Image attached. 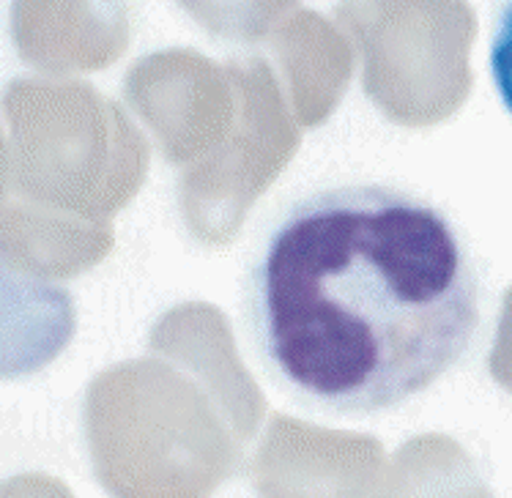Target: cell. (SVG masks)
<instances>
[{"label":"cell","instance_id":"3","mask_svg":"<svg viewBox=\"0 0 512 498\" xmlns=\"http://www.w3.org/2000/svg\"><path fill=\"white\" fill-rule=\"evenodd\" d=\"M491 74L504 107L512 113V3L504 9L491 44Z\"/></svg>","mask_w":512,"mask_h":498},{"label":"cell","instance_id":"2","mask_svg":"<svg viewBox=\"0 0 512 498\" xmlns=\"http://www.w3.org/2000/svg\"><path fill=\"white\" fill-rule=\"evenodd\" d=\"M72 334V296L0 258V378H20L47 367Z\"/></svg>","mask_w":512,"mask_h":498},{"label":"cell","instance_id":"1","mask_svg":"<svg viewBox=\"0 0 512 498\" xmlns=\"http://www.w3.org/2000/svg\"><path fill=\"white\" fill-rule=\"evenodd\" d=\"M244 304L263 364L293 395L370 414L460 362L480 326V280L439 206L387 184H343L274 222Z\"/></svg>","mask_w":512,"mask_h":498}]
</instances>
